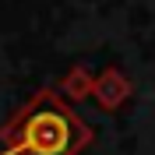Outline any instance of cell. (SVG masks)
<instances>
[{
  "mask_svg": "<svg viewBox=\"0 0 155 155\" xmlns=\"http://www.w3.org/2000/svg\"><path fill=\"white\" fill-rule=\"evenodd\" d=\"M92 137V127L49 88L35 92L0 130L7 155H81Z\"/></svg>",
  "mask_w": 155,
  "mask_h": 155,
  "instance_id": "6da1fadb",
  "label": "cell"
},
{
  "mask_svg": "<svg viewBox=\"0 0 155 155\" xmlns=\"http://www.w3.org/2000/svg\"><path fill=\"white\" fill-rule=\"evenodd\" d=\"M127 95H130V81H127L116 67H106L102 74L95 78L92 99H95L102 109H109V113H113V109H120V106L127 102Z\"/></svg>",
  "mask_w": 155,
  "mask_h": 155,
  "instance_id": "7a4b0ae2",
  "label": "cell"
},
{
  "mask_svg": "<svg viewBox=\"0 0 155 155\" xmlns=\"http://www.w3.org/2000/svg\"><path fill=\"white\" fill-rule=\"evenodd\" d=\"M92 88H95V78L88 74L85 67H71V74L60 81V92H64L67 99H88Z\"/></svg>",
  "mask_w": 155,
  "mask_h": 155,
  "instance_id": "3957f363",
  "label": "cell"
}]
</instances>
